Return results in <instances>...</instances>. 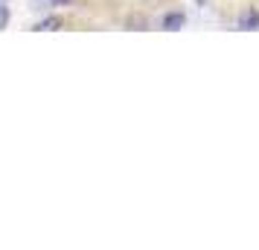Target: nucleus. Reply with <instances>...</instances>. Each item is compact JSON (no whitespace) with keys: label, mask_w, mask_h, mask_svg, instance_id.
Segmentation results:
<instances>
[{"label":"nucleus","mask_w":259,"mask_h":250,"mask_svg":"<svg viewBox=\"0 0 259 250\" xmlns=\"http://www.w3.org/2000/svg\"><path fill=\"white\" fill-rule=\"evenodd\" d=\"M239 29H242V32H253V29H259V12L256 9H245V12H242V18H239Z\"/></svg>","instance_id":"f257e3e1"},{"label":"nucleus","mask_w":259,"mask_h":250,"mask_svg":"<svg viewBox=\"0 0 259 250\" xmlns=\"http://www.w3.org/2000/svg\"><path fill=\"white\" fill-rule=\"evenodd\" d=\"M184 24H187V18H184L181 12H172V15H166V18H163V29H169V32L181 29Z\"/></svg>","instance_id":"f03ea898"},{"label":"nucleus","mask_w":259,"mask_h":250,"mask_svg":"<svg viewBox=\"0 0 259 250\" xmlns=\"http://www.w3.org/2000/svg\"><path fill=\"white\" fill-rule=\"evenodd\" d=\"M61 26V21L59 18H47V21H41V24L35 26V29H44V32H53V29H59Z\"/></svg>","instance_id":"7ed1b4c3"},{"label":"nucleus","mask_w":259,"mask_h":250,"mask_svg":"<svg viewBox=\"0 0 259 250\" xmlns=\"http://www.w3.org/2000/svg\"><path fill=\"white\" fill-rule=\"evenodd\" d=\"M6 18H9V12H6V9H3V6H0V29H3V26H6Z\"/></svg>","instance_id":"20e7f679"},{"label":"nucleus","mask_w":259,"mask_h":250,"mask_svg":"<svg viewBox=\"0 0 259 250\" xmlns=\"http://www.w3.org/2000/svg\"><path fill=\"white\" fill-rule=\"evenodd\" d=\"M53 3H70V0H53Z\"/></svg>","instance_id":"39448f33"}]
</instances>
